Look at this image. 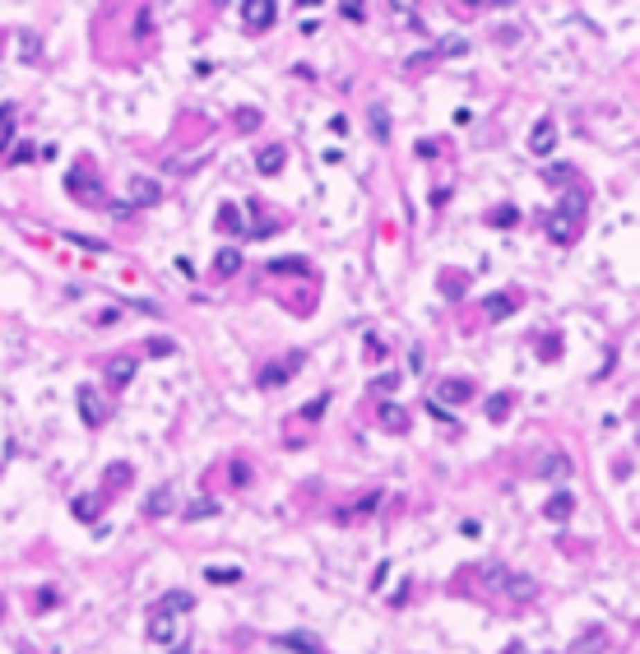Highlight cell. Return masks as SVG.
<instances>
[{
  "mask_svg": "<svg viewBox=\"0 0 640 654\" xmlns=\"http://www.w3.org/2000/svg\"><path fill=\"white\" fill-rule=\"evenodd\" d=\"M585 218H589V195L585 190H566L562 204H552V214H548V237L557 246H571V242H580Z\"/></svg>",
  "mask_w": 640,
  "mask_h": 654,
  "instance_id": "obj_1",
  "label": "cell"
},
{
  "mask_svg": "<svg viewBox=\"0 0 640 654\" xmlns=\"http://www.w3.org/2000/svg\"><path fill=\"white\" fill-rule=\"evenodd\" d=\"M65 190L75 195L79 204H89V209H107V186H103V176H98V167H93L89 158H79L75 167H70V176H65Z\"/></svg>",
  "mask_w": 640,
  "mask_h": 654,
  "instance_id": "obj_2",
  "label": "cell"
},
{
  "mask_svg": "<svg viewBox=\"0 0 640 654\" xmlns=\"http://www.w3.org/2000/svg\"><path fill=\"white\" fill-rule=\"evenodd\" d=\"M519 302H524V293H519V288H506V293H488L478 302V311L488 316V320H506V316L519 311Z\"/></svg>",
  "mask_w": 640,
  "mask_h": 654,
  "instance_id": "obj_3",
  "label": "cell"
},
{
  "mask_svg": "<svg viewBox=\"0 0 640 654\" xmlns=\"http://www.w3.org/2000/svg\"><path fill=\"white\" fill-rule=\"evenodd\" d=\"M302 362H306L302 353H288L283 362H274V367H265V372L256 376V385H260V390H274V385H283L288 376H297V372H302Z\"/></svg>",
  "mask_w": 640,
  "mask_h": 654,
  "instance_id": "obj_4",
  "label": "cell"
},
{
  "mask_svg": "<svg viewBox=\"0 0 640 654\" xmlns=\"http://www.w3.org/2000/svg\"><path fill=\"white\" fill-rule=\"evenodd\" d=\"M473 394H478V385L473 381H464V376H445L441 385H436V404H469Z\"/></svg>",
  "mask_w": 640,
  "mask_h": 654,
  "instance_id": "obj_5",
  "label": "cell"
},
{
  "mask_svg": "<svg viewBox=\"0 0 640 654\" xmlns=\"http://www.w3.org/2000/svg\"><path fill=\"white\" fill-rule=\"evenodd\" d=\"M135 372H139V358H135V353H116V358L107 362V390H125Z\"/></svg>",
  "mask_w": 640,
  "mask_h": 654,
  "instance_id": "obj_6",
  "label": "cell"
},
{
  "mask_svg": "<svg viewBox=\"0 0 640 654\" xmlns=\"http://www.w3.org/2000/svg\"><path fill=\"white\" fill-rule=\"evenodd\" d=\"M144 636H149L153 645H172V640H177V617H168V612H158V608H153V617H149V626H144Z\"/></svg>",
  "mask_w": 640,
  "mask_h": 654,
  "instance_id": "obj_7",
  "label": "cell"
},
{
  "mask_svg": "<svg viewBox=\"0 0 640 654\" xmlns=\"http://www.w3.org/2000/svg\"><path fill=\"white\" fill-rule=\"evenodd\" d=\"M79 418H84V427H103V404H98V390L93 385H79Z\"/></svg>",
  "mask_w": 640,
  "mask_h": 654,
  "instance_id": "obj_8",
  "label": "cell"
},
{
  "mask_svg": "<svg viewBox=\"0 0 640 654\" xmlns=\"http://www.w3.org/2000/svg\"><path fill=\"white\" fill-rule=\"evenodd\" d=\"M376 506H381V492H362V497H353V506H339L335 520L339 525H348V520H357V515H371Z\"/></svg>",
  "mask_w": 640,
  "mask_h": 654,
  "instance_id": "obj_9",
  "label": "cell"
},
{
  "mask_svg": "<svg viewBox=\"0 0 640 654\" xmlns=\"http://www.w3.org/2000/svg\"><path fill=\"white\" fill-rule=\"evenodd\" d=\"M552 144H557V125L543 116V121L533 125V135H529V154H538V158H548L552 154Z\"/></svg>",
  "mask_w": 640,
  "mask_h": 654,
  "instance_id": "obj_10",
  "label": "cell"
},
{
  "mask_svg": "<svg viewBox=\"0 0 640 654\" xmlns=\"http://www.w3.org/2000/svg\"><path fill=\"white\" fill-rule=\"evenodd\" d=\"M376 422H381L385 432H409V408H404V404H390V399H385V404L376 408Z\"/></svg>",
  "mask_w": 640,
  "mask_h": 654,
  "instance_id": "obj_11",
  "label": "cell"
},
{
  "mask_svg": "<svg viewBox=\"0 0 640 654\" xmlns=\"http://www.w3.org/2000/svg\"><path fill=\"white\" fill-rule=\"evenodd\" d=\"M242 15H246L251 28H269L274 15H278V5H274V0H251V5H242Z\"/></svg>",
  "mask_w": 640,
  "mask_h": 654,
  "instance_id": "obj_12",
  "label": "cell"
},
{
  "mask_svg": "<svg viewBox=\"0 0 640 654\" xmlns=\"http://www.w3.org/2000/svg\"><path fill=\"white\" fill-rule=\"evenodd\" d=\"M510 408H515V390H497V394H488L483 413H488V422H506L510 418Z\"/></svg>",
  "mask_w": 640,
  "mask_h": 654,
  "instance_id": "obj_13",
  "label": "cell"
},
{
  "mask_svg": "<svg viewBox=\"0 0 640 654\" xmlns=\"http://www.w3.org/2000/svg\"><path fill=\"white\" fill-rule=\"evenodd\" d=\"M283 163H288V149H283V144H269V149H260V154H256V167L265 172V176L283 172Z\"/></svg>",
  "mask_w": 640,
  "mask_h": 654,
  "instance_id": "obj_14",
  "label": "cell"
},
{
  "mask_svg": "<svg viewBox=\"0 0 640 654\" xmlns=\"http://www.w3.org/2000/svg\"><path fill=\"white\" fill-rule=\"evenodd\" d=\"M213 274H218V279H232V274H242V251H237V246H223L218 255H213Z\"/></svg>",
  "mask_w": 640,
  "mask_h": 654,
  "instance_id": "obj_15",
  "label": "cell"
},
{
  "mask_svg": "<svg viewBox=\"0 0 640 654\" xmlns=\"http://www.w3.org/2000/svg\"><path fill=\"white\" fill-rule=\"evenodd\" d=\"M158 200H163V186H158V181H144V176L130 181V204L144 209V204H158Z\"/></svg>",
  "mask_w": 640,
  "mask_h": 654,
  "instance_id": "obj_16",
  "label": "cell"
},
{
  "mask_svg": "<svg viewBox=\"0 0 640 654\" xmlns=\"http://www.w3.org/2000/svg\"><path fill=\"white\" fill-rule=\"evenodd\" d=\"M190 603H195V599H190L186 590H172V594H163V599H158V612H168V617H181Z\"/></svg>",
  "mask_w": 640,
  "mask_h": 654,
  "instance_id": "obj_17",
  "label": "cell"
},
{
  "mask_svg": "<svg viewBox=\"0 0 640 654\" xmlns=\"http://www.w3.org/2000/svg\"><path fill=\"white\" fill-rule=\"evenodd\" d=\"M274 645H278V650H297V654H325L316 636H278Z\"/></svg>",
  "mask_w": 640,
  "mask_h": 654,
  "instance_id": "obj_18",
  "label": "cell"
},
{
  "mask_svg": "<svg viewBox=\"0 0 640 654\" xmlns=\"http://www.w3.org/2000/svg\"><path fill=\"white\" fill-rule=\"evenodd\" d=\"M103 506H107V501L98 497V492H84V497H75V515H79V520H98V515H103Z\"/></svg>",
  "mask_w": 640,
  "mask_h": 654,
  "instance_id": "obj_19",
  "label": "cell"
},
{
  "mask_svg": "<svg viewBox=\"0 0 640 654\" xmlns=\"http://www.w3.org/2000/svg\"><path fill=\"white\" fill-rule=\"evenodd\" d=\"M464 288H469V274H464V269H445L441 274V293L445 297H464Z\"/></svg>",
  "mask_w": 640,
  "mask_h": 654,
  "instance_id": "obj_20",
  "label": "cell"
},
{
  "mask_svg": "<svg viewBox=\"0 0 640 654\" xmlns=\"http://www.w3.org/2000/svg\"><path fill=\"white\" fill-rule=\"evenodd\" d=\"M209 515H218V501L213 497H199L190 506H181V520H209Z\"/></svg>",
  "mask_w": 640,
  "mask_h": 654,
  "instance_id": "obj_21",
  "label": "cell"
},
{
  "mask_svg": "<svg viewBox=\"0 0 640 654\" xmlns=\"http://www.w3.org/2000/svg\"><path fill=\"white\" fill-rule=\"evenodd\" d=\"M168 511H172V487H158V492L149 497V506H144V515L158 520V515H168Z\"/></svg>",
  "mask_w": 640,
  "mask_h": 654,
  "instance_id": "obj_22",
  "label": "cell"
},
{
  "mask_svg": "<svg viewBox=\"0 0 640 654\" xmlns=\"http://www.w3.org/2000/svg\"><path fill=\"white\" fill-rule=\"evenodd\" d=\"M371 135L390 140V111H385V102H371Z\"/></svg>",
  "mask_w": 640,
  "mask_h": 654,
  "instance_id": "obj_23",
  "label": "cell"
},
{
  "mask_svg": "<svg viewBox=\"0 0 640 654\" xmlns=\"http://www.w3.org/2000/svg\"><path fill=\"white\" fill-rule=\"evenodd\" d=\"M571 511H576V497H571V492H557V497L548 501V520H566Z\"/></svg>",
  "mask_w": 640,
  "mask_h": 654,
  "instance_id": "obj_24",
  "label": "cell"
},
{
  "mask_svg": "<svg viewBox=\"0 0 640 654\" xmlns=\"http://www.w3.org/2000/svg\"><path fill=\"white\" fill-rule=\"evenodd\" d=\"M204 576L213 580V585H237V580L246 576L242 566H209V571H204Z\"/></svg>",
  "mask_w": 640,
  "mask_h": 654,
  "instance_id": "obj_25",
  "label": "cell"
},
{
  "mask_svg": "<svg viewBox=\"0 0 640 654\" xmlns=\"http://www.w3.org/2000/svg\"><path fill=\"white\" fill-rule=\"evenodd\" d=\"M144 353H149V358H172V353H177V343H172L168 334H153V339L144 343Z\"/></svg>",
  "mask_w": 640,
  "mask_h": 654,
  "instance_id": "obj_26",
  "label": "cell"
},
{
  "mask_svg": "<svg viewBox=\"0 0 640 654\" xmlns=\"http://www.w3.org/2000/svg\"><path fill=\"white\" fill-rule=\"evenodd\" d=\"M488 223L492 228H510V223H519V209L515 204H501V209H492L488 214Z\"/></svg>",
  "mask_w": 640,
  "mask_h": 654,
  "instance_id": "obj_27",
  "label": "cell"
},
{
  "mask_svg": "<svg viewBox=\"0 0 640 654\" xmlns=\"http://www.w3.org/2000/svg\"><path fill=\"white\" fill-rule=\"evenodd\" d=\"M15 102H5V107H0V149H5V144H10V135H15Z\"/></svg>",
  "mask_w": 640,
  "mask_h": 654,
  "instance_id": "obj_28",
  "label": "cell"
},
{
  "mask_svg": "<svg viewBox=\"0 0 640 654\" xmlns=\"http://www.w3.org/2000/svg\"><path fill=\"white\" fill-rule=\"evenodd\" d=\"M218 228H223V233H242V214H237V209H232V204H223V209H218Z\"/></svg>",
  "mask_w": 640,
  "mask_h": 654,
  "instance_id": "obj_29",
  "label": "cell"
},
{
  "mask_svg": "<svg viewBox=\"0 0 640 654\" xmlns=\"http://www.w3.org/2000/svg\"><path fill=\"white\" fill-rule=\"evenodd\" d=\"M125 483H130V464H112V473L103 478L107 492H112V487H125Z\"/></svg>",
  "mask_w": 640,
  "mask_h": 654,
  "instance_id": "obj_30",
  "label": "cell"
},
{
  "mask_svg": "<svg viewBox=\"0 0 640 654\" xmlns=\"http://www.w3.org/2000/svg\"><path fill=\"white\" fill-rule=\"evenodd\" d=\"M464 51H469V42H464V37H445V42L432 51V56H464Z\"/></svg>",
  "mask_w": 640,
  "mask_h": 654,
  "instance_id": "obj_31",
  "label": "cell"
},
{
  "mask_svg": "<svg viewBox=\"0 0 640 654\" xmlns=\"http://www.w3.org/2000/svg\"><path fill=\"white\" fill-rule=\"evenodd\" d=\"M65 242H75V246H84V251H107V242H103V237H84V233H70Z\"/></svg>",
  "mask_w": 640,
  "mask_h": 654,
  "instance_id": "obj_32",
  "label": "cell"
},
{
  "mask_svg": "<svg viewBox=\"0 0 640 654\" xmlns=\"http://www.w3.org/2000/svg\"><path fill=\"white\" fill-rule=\"evenodd\" d=\"M274 274H306V260H274Z\"/></svg>",
  "mask_w": 640,
  "mask_h": 654,
  "instance_id": "obj_33",
  "label": "cell"
},
{
  "mask_svg": "<svg viewBox=\"0 0 640 654\" xmlns=\"http://www.w3.org/2000/svg\"><path fill=\"white\" fill-rule=\"evenodd\" d=\"M260 121H265V116H260V111H251V107H242V111H237V125H242V130H256Z\"/></svg>",
  "mask_w": 640,
  "mask_h": 654,
  "instance_id": "obj_34",
  "label": "cell"
},
{
  "mask_svg": "<svg viewBox=\"0 0 640 654\" xmlns=\"http://www.w3.org/2000/svg\"><path fill=\"white\" fill-rule=\"evenodd\" d=\"M543 176H548V181H571V167H566V163H552V167H543Z\"/></svg>",
  "mask_w": 640,
  "mask_h": 654,
  "instance_id": "obj_35",
  "label": "cell"
},
{
  "mask_svg": "<svg viewBox=\"0 0 640 654\" xmlns=\"http://www.w3.org/2000/svg\"><path fill=\"white\" fill-rule=\"evenodd\" d=\"M362 348H366V358H385V343L376 339V334H366V339H362Z\"/></svg>",
  "mask_w": 640,
  "mask_h": 654,
  "instance_id": "obj_36",
  "label": "cell"
},
{
  "mask_svg": "<svg viewBox=\"0 0 640 654\" xmlns=\"http://www.w3.org/2000/svg\"><path fill=\"white\" fill-rule=\"evenodd\" d=\"M552 358H562V339H557V334L543 339V362H552Z\"/></svg>",
  "mask_w": 640,
  "mask_h": 654,
  "instance_id": "obj_37",
  "label": "cell"
},
{
  "mask_svg": "<svg viewBox=\"0 0 640 654\" xmlns=\"http://www.w3.org/2000/svg\"><path fill=\"white\" fill-rule=\"evenodd\" d=\"M33 158H37V149H33V144H19L15 154H10V163H33Z\"/></svg>",
  "mask_w": 640,
  "mask_h": 654,
  "instance_id": "obj_38",
  "label": "cell"
},
{
  "mask_svg": "<svg viewBox=\"0 0 640 654\" xmlns=\"http://www.w3.org/2000/svg\"><path fill=\"white\" fill-rule=\"evenodd\" d=\"M566 469H571V460H566V455H552L548 464H543V473H566Z\"/></svg>",
  "mask_w": 640,
  "mask_h": 654,
  "instance_id": "obj_39",
  "label": "cell"
},
{
  "mask_svg": "<svg viewBox=\"0 0 640 654\" xmlns=\"http://www.w3.org/2000/svg\"><path fill=\"white\" fill-rule=\"evenodd\" d=\"M339 15L348 19V24H362V15H366V10H362V5H339Z\"/></svg>",
  "mask_w": 640,
  "mask_h": 654,
  "instance_id": "obj_40",
  "label": "cell"
},
{
  "mask_svg": "<svg viewBox=\"0 0 640 654\" xmlns=\"http://www.w3.org/2000/svg\"><path fill=\"white\" fill-rule=\"evenodd\" d=\"M395 385H399V376L390 372V376H381V381H371V385H366V390H381V394H385V390H395Z\"/></svg>",
  "mask_w": 640,
  "mask_h": 654,
  "instance_id": "obj_41",
  "label": "cell"
},
{
  "mask_svg": "<svg viewBox=\"0 0 640 654\" xmlns=\"http://www.w3.org/2000/svg\"><path fill=\"white\" fill-rule=\"evenodd\" d=\"M325 404H330V394H320V399H311V404H306V418H320V413H325Z\"/></svg>",
  "mask_w": 640,
  "mask_h": 654,
  "instance_id": "obj_42",
  "label": "cell"
},
{
  "mask_svg": "<svg viewBox=\"0 0 640 654\" xmlns=\"http://www.w3.org/2000/svg\"><path fill=\"white\" fill-rule=\"evenodd\" d=\"M246 478H251V469H246V464H242V460H232V483L242 487V483H246Z\"/></svg>",
  "mask_w": 640,
  "mask_h": 654,
  "instance_id": "obj_43",
  "label": "cell"
},
{
  "mask_svg": "<svg viewBox=\"0 0 640 654\" xmlns=\"http://www.w3.org/2000/svg\"><path fill=\"white\" fill-rule=\"evenodd\" d=\"M427 408H432V418H441L445 427H455V418H450V408H441V404H436V399H432V404H427Z\"/></svg>",
  "mask_w": 640,
  "mask_h": 654,
  "instance_id": "obj_44",
  "label": "cell"
},
{
  "mask_svg": "<svg viewBox=\"0 0 640 654\" xmlns=\"http://www.w3.org/2000/svg\"><path fill=\"white\" fill-rule=\"evenodd\" d=\"M93 320H98V325H112V320H116V307H103V311L93 316Z\"/></svg>",
  "mask_w": 640,
  "mask_h": 654,
  "instance_id": "obj_45",
  "label": "cell"
},
{
  "mask_svg": "<svg viewBox=\"0 0 640 654\" xmlns=\"http://www.w3.org/2000/svg\"><path fill=\"white\" fill-rule=\"evenodd\" d=\"M19 654H28V650H19Z\"/></svg>",
  "mask_w": 640,
  "mask_h": 654,
  "instance_id": "obj_46",
  "label": "cell"
}]
</instances>
